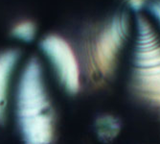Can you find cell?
Instances as JSON below:
<instances>
[{"label":"cell","instance_id":"cell-1","mask_svg":"<svg viewBox=\"0 0 160 144\" xmlns=\"http://www.w3.org/2000/svg\"><path fill=\"white\" fill-rule=\"evenodd\" d=\"M14 112L24 144L54 143V109L42 64L36 57L27 61L19 75L14 95Z\"/></svg>","mask_w":160,"mask_h":144},{"label":"cell","instance_id":"cell-2","mask_svg":"<svg viewBox=\"0 0 160 144\" xmlns=\"http://www.w3.org/2000/svg\"><path fill=\"white\" fill-rule=\"evenodd\" d=\"M135 94L160 108V40L149 21L137 19V40L132 81Z\"/></svg>","mask_w":160,"mask_h":144},{"label":"cell","instance_id":"cell-4","mask_svg":"<svg viewBox=\"0 0 160 144\" xmlns=\"http://www.w3.org/2000/svg\"><path fill=\"white\" fill-rule=\"evenodd\" d=\"M39 47L62 89L69 94H76L81 88V66L70 43L59 35L51 34L40 40Z\"/></svg>","mask_w":160,"mask_h":144},{"label":"cell","instance_id":"cell-6","mask_svg":"<svg viewBox=\"0 0 160 144\" xmlns=\"http://www.w3.org/2000/svg\"><path fill=\"white\" fill-rule=\"evenodd\" d=\"M96 134L102 141L108 142L113 140L121 130L120 121L111 115H102L95 123Z\"/></svg>","mask_w":160,"mask_h":144},{"label":"cell","instance_id":"cell-8","mask_svg":"<svg viewBox=\"0 0 160 144\" xmlns=\"http://www.w3.org/2000/svg\"><path fill=\"white\" fill-rule=\"evenodd\" d=\"M151 12L152 13V14H154L155 18L158 19V21L160 22V1H156L153 2L151 7H150Z\"/></svg>","mask_w":160,"mask_h":144},{"label":"cell","instance_id":"cell-3","mask_svg":"<svg viewBox=\"0 0 160 144\" xmlns=\"http://www.w3.org/2000/svg\"><path fill=\"white\" fill-rule=\"evenodd\" d=\"M128 28L127 14H117L87 43L86 67L92 79H106L113 73L118 55L128 35Z\"/></svg>","mask_w":160,"mask_h":144},{"label":"cell","instance_id":"cell-7","mask_svg":"<svg viewBox=\"0 0 160 144\" xmlns=\"http://www.w3.org/2000/svg\"><path fill=\"white\" fill-rule=\"evenodd\" d=\"M13 39L22 42H32L37 37V26L31 20L18 22L11 30Z\"/></svg>","mask_w":160,"mask_h":144},{"label":"cell","instance_id":"cell-9","mask_svg":"<svg viewBox=\"0 0 160 144\" xmlns=\"http://www.w3.org/2000/svg\"><path fill=\"white\" fill-rule=\"evenodd\" d=\"M127 1H128L129 7H132L135 11L140 10L145 3V0H127Z\"/></svg>","mask_w":160,"mask_h":144},{"label":"cell","instance_id":"cell-5","mask_svg":"<svg viewBox=\"0 0 160 144\" xmlns=\"http://www.w3.org/2000/svg\"><path fill=\"white\" fill-rule=\"evenodd\" d=\"M21 54L18 49H7L0 53V124L7 119L10 90Z\"/></svg>","mask_w":160,"mask_h":144}]
</instances>
